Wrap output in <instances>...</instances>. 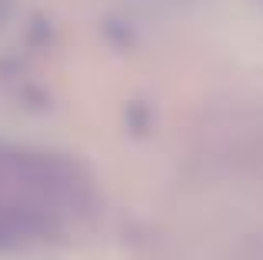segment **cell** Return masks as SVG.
Returning <instances> with one entry per match:
<instances>
[{
  "label": "cell",
  "instance_id": "obj_1",
  "mask_svg": "<svg viewBox=\"0 0 263 260\" xmlns=\"http://www.w3.org/2000/svg\"><path fill=\"white\" fill-rule=\"evenodd\" d=\"M87 210V180L67 160L0 147V247L50 244Z\"/></svg>",
  "mask_w": 263,
  "mask_h": 260
}]
</instances>
